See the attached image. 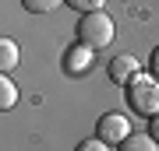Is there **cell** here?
<instances>
[{
    "mask_svg": "<svg viewBox=\"0 0 159 151\" xmlns=\"http://www.w3.org/2000/svg\"><path fill=\"white\" fill-rule=\"evenodd\" d=\"M127 106L134 109L138 116H145V120H152L159 112V78L152 70L131 78V84H127Z\"/></svg>",
    "mask_w": 159,
    "mask_h": 151,
    "instance_id": "1",
    "label": "cell"
},
{
    "mask_svg": "<svg viewBox=\"0 0 159 151\" xmlns=\"http://www.w3.org/2000/svg\"><path fill=\"white\" fill-rule=\"evenodd\" d=\"M74 32H78V42L92 46V49H106L113 42L117 28H113V18L106 11H92V14H81V21H78Z\"/></svg>",
    "mask_w": 159,
    "mask_h": 151,
    "instance_id": "2",
    "label": "cell"
},
{
    "mask_svg": "<svg viewBox=\"0 0 159 151\" xmlns=\"http://www.w3.org/2000/svg\"><path fill=\"white\" fill-rule=\"evenodd\" d=\"M96 137L106 141L110 148H117L120 141L131 137V120L124 116V112H102L99 123H96Z\"/></svg>",
    "mask_w": 159,
    "mask_h": 151,
    "instance_id": "3",
    "label": "cell"
},
{
    "mask_svg": "<svg viewBox=\"0 0 159 151\" xmlns=\"http://www.w3.org/2000/svg\"><path fill=\"white\" fill-rule=\"evenodd\" d=\"M106 74H110V81H113V84H124V88H127L131 78H138V74H142V60H138V56H131V53H120V56L110 60Z\"/></svg>",
    "mask_w": 159,
    "mask_h": 151,
    "instance_id": "4",
    "label": "cell"
},
{
    "mask_svg": "<svg viewBox=\"0 0 159 151\" xmlns=\"http://www.w3.org/2000/svg\"><path fill=\"white\" fill-rule=\"evenodd\" d=\"M96 49L92 46H85V42H74L67 53H64V70L67 74H85L92 63H96V56H92Z\"/></svg>",
    "mask_w": 159,
    "mask_h": 151,
    "instance_id": "5",
    "label": "cell"
},
{
    "mask_svg": "<svg viewBox=\"0 0 159 151\" xmlns=\"http://www.w3.org/2000/svg\"><path fill=\"white\" fill-rule=\"evenodd\" d=\"M117 151H159V141H152V134H131L117 144Z\"/></svg>",
    "mask_w": 159,
    "mask_h": 151,
    "instance_id": "6",
    "label": "cell"
},
{
    "mask_svg": "<svg viewBox=\"0 0 159 151\" xmlns=\"http://www.w3.org/2000/svg\"><path fill=\"white\" fill-rule=\"evenodd\" d=\"M18 60H21V56H18V42L14 39H7V35H4V39H0V70H14L18 67Z\"/></svg>",
    "mask_w": 159,
    "mask_h": 151,
    "instance_id": "7",
    "label": "cell"
},
{
    "mask_svg": "<svg viewBox=\"0 0 159 151\" xmlns=\"http://www.w3.org/2000/svg\"><path fill=\"white\" fill-rule=\"evenodd\" d=\"M14 102H18V88H14V81L4 74V78H0V109L4 112L14 109Z\"/></svg>",
    "mask_w": 159,
    "mask_h": 151,
    "instance_id": "8",
    "label": "cell"
},
{
    "mask_svg": "<svg viewBox=\"0 0 159 151\" xmlns=\"http://www.w3.org/2000/svg\"><path fill=\"white\" fill-rule=\"evenodd\" d=\"M21 4H25V11H32V14H50V11H57L64 0H21Z\"/></svg>",
    "mask_w": 159,
    "mask_h": 151,
    "instance_id": "9",
    "label": "cell"
},
{
    "mask_svg": "<svg viewBox=\"0 0 159 151\" xmlns=\"http://www.w3.org/2000/svg\"><path fill=\"white\" fill-rule=\"evenodd\" d=\"M64 4L74 7V11H81V14H92V11H102L106 0H64Z\"/></svg>",
    "mask_w": 159,
    "mask_h": 151,
    "instance_id": "10",
    "label": "cell"
},
{
    "mask_svg": "<svg viewBox=\"0 0 159 151\" xmlns=\"http://www.w3.org/2000/svg\"><path fill=\"white\" fill-rule=\"evenodd\" d=\"M74 151H110V144H106V141H99V137H96V141L89 137V141H81Z\"/></svg>",
    "mask_w": 159,
    "mask_h": 151,
    "instance_id": "11",
    "label": "cell"
},
{
    "mask_svg": "<svg viewBox=\"0 0 159 151\" xmlns=\"http://www.w3.org/2000/svg\"><path fill=\"white\" fill-rule=\"evenodd\" d=\"M148 134H152V141H159V112L148 120Z\"/></svg>",
    "mask_w": 159,
    "mask_h": 151,
    "instance_id": "12",
    "label": "cell"
},
{
    "mask_svg": "<svg viewBox=\"0 0 159 151\" xmlns=\"http://www.w3.org/2000/svg\"><path fill=\"white\" fill-rule=\"evenodd\" d=\"M148 70H152V74H156V78H159V49L152 53V60H148Z\"/></svg>",
    "mask_w": 159,
    "mask_h": 151,
    "instance_id": "13",
    "label": "cell"
}]
</instances>
